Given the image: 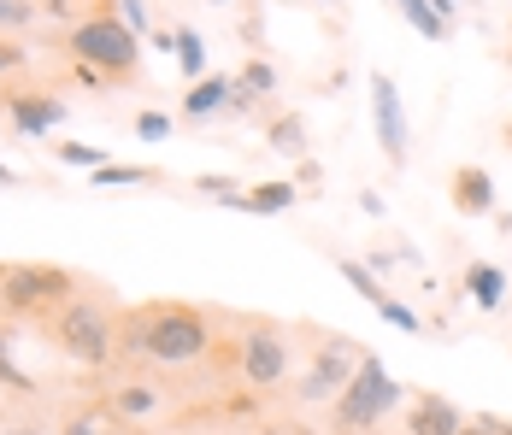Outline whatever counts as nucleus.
I'll use <instances>...</instances> for the list:
<instances>
[{
    "instance_id": "13",
    "label": "nucleus",
    "mask_w": 512,
    "mask_h": 435,
    "mask_svg": "<svg viewBox=\"0 0 512 435\" xmlns=\"http://www.w3.org/2000/svg\"><path fill=\"white\" fill-rule=\"evenodd\" d=\"M265 147H277L283 159H307V118L301 112H277L265 124Z\"/></svg>"
},
{
    "instance_id": "4",
    "label": "nucleus",
    "mask_w": 512,
    "mask_h": 435,
    "mask_svg": "<svg viewBox=\"0 0 512 435\" xmlns=\"http://www.w3.org/2000/svg\"><path fill=\"white\" fill-rule=\"evenodd\" d=\"M71 294H77V271H65V265H36V259L0 265V306L18 318H42Z\"/></svg>"
},
{
    "instance_id": "11",
    "label": "nucleus",
    "mask_w": 512,
    "mask_h": 435,
    "mask_svg": "<svg viewBox=\"0 0 512 435\" xmlns=\"http://www.w3.org/2000/svg\"><path fill=\"white\" fill-rule=\"evenodd\" d=\"M6 112H12V124H18L30 142H42L53 124L65 118V106H59L53 95H6Z\"/></svg>"
},
{
    "instance_id": "29",
    "label": "nucleus",
    "mask_w": 512,
    "mask_h": 435,
    "mask_svg": "<svg viewBox=\"0 0 512 435\" xmlns=\"http://www.w3.org/2000/svg\"><path fill=\"white\" fill-rule=\"evenodd\" d=\"M24 65H30V48L12 42V36H0V77H6V71H24Z\"/></svg>"
},
{
    "instance_id": "20",
    "label": "nucleus",
    "mask_w": 512,
    "mask_h": 435,
    "mask_svg": "<svg viewBox=\"0 0 512 435\" xmlns=\"http://www.w3.org/2000/svg\"><path fill=\"white\" fill-rule=\"evenodd\" d=\"M336 271L348 277V289H354L359 300H371V306H383V300H389V289L377 283V271H371V265H359V259H336Z\"/></svg>"
},
{
    "instance_id": "1",
    "label": "nucleus",
    "mask_w": 512,
    "mask_h": 435,
    "mask_svg": "<svg viewBox=\"0 0 512 435\" xmlns=\"http://www.w3.org/2000/svg\"><path fill=\"white\" fill-rule=\"evenodd\" d=\"M218 318L195 300H142L118 318V347L148 365H201L212 353Z\"/></svg>"
},
{
    "instance_id": "25",
    "label": "nucleus",
    "mask_w": 512,
    "mask_h": 435,
    "mask_svg": "<svg viewBox=\"0 0 512 435\" xmlns=\"http://www.w3.org/2000/svg\"><path fill=\"white\" fill-rule=\"evenodd\" d=\"M95 183H101V189H118V183H154V171H142V165H101Z\"/></svg>"
},
{
    "instance_id": "3",
    "label": "nucleus",
    "mask_w": 512,
    "mask_h": 435,
    "mask_svg": "<svg viewBox=\"0 0 512 435\" xmlns=\"http://www.w3.org/2000/svg\"><path fill=\"white\" fill-rule=\"evenodd\" d=\"M65 53L77 65H95L106 77H136L142 71V36L118 12H89L65 30Z\"/></svg>"
},
{
    "instance_id": "15",
    "label": "nucleus",
    "mask_w": 512,
    "mask_h": 435,
    "mask_svg": "<svg viewBox=\"0 0 512 435\" xmlns=\"http://www.w3.org/2000/svg\"><path fill=\"white\" fill-rule=\"evenodd\" d=\"M295 200H301V183H254V189L242 194V212L271 218V212H289Z\"/></svg>"
},
{
    "instance_id": "14",
    "label": "nucleus",
    "mask_w": 512,
    "mask_h": 435,
    "mask_svg": "<svg viewBox=\"0 0 512 435\" xmlns=\"http://www.w3.org/2000/svg\"><path fill=\"white\" fill-rule=\"evenodd\" d=\"M230 89H236V77H201V83L183 95V118H212V112H224V106H230Z\"/></svg>"
},
{
    "instance_id": "23",
    "label": "nucleus",
    "mask_w": 512,
    "mask_h": 435,
    "mask_svg": "<svg viewBox=\"0 0 512 435\" xmlns=\"http://www.w3.org/2000/svg\"><path fill=\"white\" fill-rule=\"evenodd\" d=\"M42 18V6L36 0H0V36H12V30H30Z\"/></svg>"
},
{
    "instance_id": "16",
    "label": "nucleus",
    "mask_w": 512,
    "mask_h": 435,
    "mask_svg": "<svg viewBox=\"0 0 512 435\" xmlns=\"http://www.w3.org/2000/svg\"><path fill=\"white\" fill-rule=\"evenodd\" d=\"M395 6H401V18H407L424 42H448V18L436 12V0H395Z\"/></svg>"
},
{
    "instance_id": "37",
    "label": "nucleus",
    "mask_w": 512,
    "mask_h": 435,
    "mask_svg": "<svg viewBox=\"0 0 512 435\" xmlns=\"http://www.w3.org/2000/svg\"><path fill=\"white\" fill-rule=\"evenodd\" d=\"M206 6H236V0H206Z\"/></svg>"
},
{
    "instance_id": "12",
    "label": "nucleus",
    "mask_w": 512,
    "mask_h": 435,
    "mask_svg": "<svg viewBox=\"0 0 512 435\" xmlns=\"http://www.w3.org/2000/svg\"><path fill=\"white\" fill-rule=\"evenodd\" d=\"M465 294H471L483 312H495V306L507 300V271L489 265V259H471V265H465Z\"/></svg>"
},
{
    "instance_id": "32",
    "label": "nucleus",
    "mask_w": 512,
    "mask_h": 435,
    "mask_svg": "<svg viewBox=\"0 0 512 435\" xmlns=\"http://www.w3.org/2000/svg\"><path fill=\"white\" fill-rule=\"evenodd\" d=\"M454 6H471V0H436V12H442V18H454Z\"/></svg>"
},
{
    "instance_id": "2",
    "label": "nucleus",
    "mask_w": 512,
    "mask_h": 435,
    "mask_svg": "<svg viewBox=\"0 0 512 435\" xmlns=\"http://www.w3.org/2000/svg\"><path fill=\"white\" fill-rule=\"evenodd\" d=\"M118 306L106 294H71L48 312V341L77 365H106L118 347Z\"/></svg>"
},
{
    "instance_id": "9",
    "label": "nucleus",
    "mask_w": 512,
    "mask_h": 435,
    "mask_svg": "<svg viewBox=\"0 0 512 435\" xmlns=\"http://www.w3.org/2000/svg\"><path fill=\"white\" fill-rule=\"evenodd\" d=\"M448 200H454L460 218H489V212H495V177H489L483 165H454Z\"/></svg>"
},
{
    "instance_id": "27",
    "label": "nucleus",
    "mask_w": 512,
    "mask_h": 435,
    "mask_svg": "<svg viewBox=\"0 0 512 435\" xmlns=\"http://www.w3.org/2000/svg\"><path fill=\"white\" fill-rule=\"evenodd\" d=\"M59 159H65V165H89V171H101L106 165L101 147H83V142H59Z\"/></svg>"
},
{
    "instance_id": "31",
    "label": "nucleus",
    "mask_w": 512,
    "mask_h": 435,
    "mask_svg": "<svg viewBox=\"0 0 512 435\" xmlns=\"http://www.w3.org/2000/svg\"><path fill=\"white\" fill-rule=\"evenodd\" d=\"M118 18H124L136 36H148V6H142V0H118Z\"/></svg>"
},
{
    "instance_id": "5",
    "label": "nucleus",
    "mask_w": 512,
    "mask_h": 435,
    "mask_svg": "<svg viewBox=\"0 0 512 435\" xmlns=\"http://www.w3.org/2000/svg\"><path fill=\"white\" fill-rule=\"evenodd\" d=\"M395 400H401V383L383 371L377 353H365L359 371L348 377V388L330 400V406H336V430H371V424H383V418L395 412Z\"/></svg>"
},
{
    "instance_id": "30",
    "label": "nucleus",
    "mask_w": 512,
    "mask_h": 435,
    "mask_svg": "<svg viewBox=\"0 0 512 435\" xmlns=\"http://www.w3.org/2000/svg\"><path fill=\"white\" fill-rule=\"evenodd\" d=\"M165 130H171V118H165V112H136V136H142V142H159Z\"/></svg>"
},
{
    "instance_id": "33",
    "label": "nucleus",
    "mask_w": 512,
    "mask_h": 435,
    "mask_svg": "<svg viewBox=\"0 0 512 435\" xmlns=\"http://www.w3.org/2000/svg\"><path fill=\"white\" fill-rule=\"evenodd\" d=\"M283 435H318V430H312V424H289Z\"/></svg>"
},
{
    "instance_id": "34",
    "label": "nucleus",
    "mask_w": 512,
    "mask_h": 435,
    "mask_svg": "<svg viewBox=\"0 0 512 435\" xmlns=\"http://www.w3.org/2000/svg\"><path fill=\"white\" fill-rule=\"evenodd\" d=\"M6 435H42V424H24V430H6Z\"/></svg>"
},
{
    "instance_id": "10",
    "label": "nucleus",
    "mask_w": 512,
    "mask_h": 435,
    "mask_svg": "<svg viewBox=\"0 0 512 435\" xmlns=\"http://www.w3.org/2000/svg\"><path fill=\"white\" fill-rule=\"evenodd\" d=\"M460 424H465V412L448 400V394H436V388L412 394V406H407V435H454Z\"/></svg>"
},
{
    "instance_id": "36",
    "label": "nucleus",
    "mask_w": 512,
    "mask_h": 435,
    "mask_svg": "<svg viewBox=\"0 0 512 435\" xmlns=\"http://www.w3.org/2000/svg\"><path fill=\"white\" fill-rule=\"evenodd\" d=\"M0 183H18V171H6V165H0Z\"/></svg>"
},
{
    "instance_id": "21",
    "label": "nucleus",
    "mask_w": 512,
    "mask_h": 435,
    "mask_svg": "<svg viewBox=\"0 0 512 435\" xmlns=\"http://www.w3.org/2000/svg\"><path fill=\"white\" fill-rule=\"evenodd\" d=\"M112 424H124V418H112V412H65L59 435H112Z\"/></svg>"
},
{
    "instance_id": "18",
    "label": "nucleus",
    "mask_w": 512,
    "mask_h": 435,
    "mask_svg": "<svg viewBox=\"0 0 512 435\" xmlns=\"http://www.w3.org/2000/svg\"><path fill=\"white\" fill-rule=\"evenodd\" d=\"M106 412H112V418H148V412H154V388H148V383H124V388H112Z\"/></svg>"
},
{
    "instance_id": "40",
    "label": "nucleus",
    "mask_w": 512,
    "mask_h": 435,
    "mask_svg": "<svg viewBox=\"0 0 512 435\" xmlns=\"http://www.w3.org/2000/svg\"><path fill=\"white\" fill-rule=\"evenodd\" d=\"M0 106H6V89H0Z\"/></svg>"
},
{
    "instance_id": "8",
    "label": "nucleus",
    "mask_w": 512,
    "mask_h": 435,
    "mask_svg": "<svg viewBox=\"0 0 512 435\" xmlns=\"http://www.w3.org/2000/svg\"><path fill=\"white\" fill-rule=\"evenodd\" d=\"M371 130H377L383 159L401 171L407 165V112H401V95H395L389 71H371Z\"/></svg>"
},
{
    "instance_id": "39",
    "label": "nucleus",
    "mask_w": 512,
    "mask_h": 435,
    "mask_svg": "<svg viewBox=\"0 0 512 435\" xmlns=\"http://www.w3.org/2000/svg\"><path fill=\"white\" fill-rule=\"evenodd\" d=\"M324 6H342V0H324Z\"/></svg>"
},
{
    "instance_id": "38",
    "label": "nucleus",
    "mask_w": 512,
    "mask_h": 435,
    "mask_svg": "<svg viewBox=\"0 0 512 435\" xmlns=\"http://www.w3.org/2000/svg\"><path fill=\"white\" fill-rule=\"evenodd\" d=\"M336 435H359V430H336Z\"/></svg>"
},
{
    "instance_id": "7",
    "label": "nucleus",
    "mask_w": 512,
    "mask_h": 435,
    "mask_svg": "<svg viewBox=\"0 0 512 435\" xmlns=\"http://www.w3.org/2000/svg\"><path fill=\"white\" fill-rule=\"evenodd\" d=\"M359 353L354 341H342V336H324V347L312 353V365H307V377L295 383V394L307 400V406H318V400H336L342 388H348V377L359 371Z\"/></svg>"
},
{
    "instance_id": "35",
    "label": "nucleus",
    "mask_w": 512,
    "mask_h": 435,
    "mask_svg": "<svg viewBox=\"0 0 512 435\" xmlns=\"http://www.w3.org/2000/svg\"><path fill=\"white\" fill-rule=\"evenodd\" d=\"M501 142H507V153H512V118H507V124H501Z\"/></svg>"
},
{
    "instance_id": "28",
    "label": "nucleus",
    "mask_w": 512,
    "mask_h": 435,
    "mask_svg": "<svg viewBox=\"0 0 512 435\" xmlns=\"http://www.w3.org/2000/svg\"><path fill=\"white\" fill-rule=\"evenodd\" d=\"M377 312H383V318H389V324H395V330H412V336H418V312H412V306H401V300H395V294H389V300H383V306H377Z\"/></svg>"
},
{
    "instance_id": "22",
    "label": "nucleus",
    "mask_w": 512,
    "mask_h": 435,
    "mask_svg": "<svg viewBox=\"0 0 512 435\" xmlns=\"http://www.w3.org/2000/svg\"><path fill=\"white\" fill-rule=\"evenodd\" d=\"M236 83H242L254 100L259 95H277V65H271V59H248V65L236 71Z\"/></svg>"
},
{
    "instance_id": "26",
    "label": "nucleus",
    "mask_w": 512,
    "mask_h": 435,
    "mask_svg": "<svg viewBox=\"0 0 512 435\" xmlns=\"http://www.w3.org/2000/svg\"><path fill=\"white\" fill-rule=\"evenodd\" d=\"M454 435H512V418H495V412H477V418H465Z\"/></svg>"
},
{
    "instance_id": "41",
    "label": "nucleus",
    "mask_w": 512,
    "mask_h": 435,
    "mask_svg": "<svg viewBox=\"0 0 512 435\" xmlns=\"http://www.w3.org/2000/svg\"><path fill=\"white\" fill-rule=\"evenodd\" d=\"M507 65H512V48H507Z\"/></svg>"
},
{
    "instance_id": "24",
    "label": "nucleus",
    "mask_w": 512,
    "mask_h": 435,
    "mask_svg": "<svg viewBox=\"0 0 512 435\" xmlns=\"http://www.w3.org/2000/svg\"><path fill=\"white\" fill-rule=\"evenodd\" d=\"M36 6H42L48 18H71V24H77V18H89V12H112L106 0H36Z\"/></svg>"
},
{
    "instance_id": "6",
    "label": "nucleus",
    "mask_w": 512,
    "mask_h": 435,
    "mask_svg": "<svg viewBox=\"0 0 512 435\" xmlns=\"http://www.w3.org/2000/svg\"><path fill=\"white\" fill-rule=\"evenodd\" d=\"M236 365H242V383L248 388H277L289 377V336H283V324H271V318H254L248 330H242V353H236Z\"/></svg>"
},
{
    "instance_id": "19",
    "label": "nucleus",
    "mask_w": 512,
    "mask_h": 435,
    "mask_svg": "<svg viewBox=\"0 0 512 435\" xmlns=\"http://www.w3.org/2000/svg\"><path fill=\"white\" fill-rule=\"evenodd\" d=\"M177 65H183V77H189V83H201L206 77V42H201V30H195V24H183V30H177Z\"/></svg>"
},
{
    "instance_id": "17",
    "label": "nucleus",
    "mask_w": 512,
    "mask_h": 435,
    "mask_svg": "<svg viewBox=\"0 0 512 435\" xmlns=\"http://www.w3.org/2000/svg\"><path fill=\"white\" fill-rule=\"evenodd\" d=\"M12 336H18V330L0 324V388H12V394H36V377L12 359Z\"/></svg>"
}]
</instances>
